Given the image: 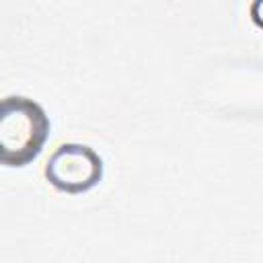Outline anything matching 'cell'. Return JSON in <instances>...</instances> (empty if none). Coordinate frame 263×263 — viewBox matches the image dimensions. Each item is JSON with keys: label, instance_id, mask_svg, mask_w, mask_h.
Masks as SVG:
<instances>
[{"label": "cell", "instance_id": "6da1fadb", "mask_svg": "<svg viewBox=\"0 0 263 263\" xmlns=\"http://www.w3.org/2000/svg\"><path fill=\"white\" fill-rule=\"evenodd\" d=\"M49 136V119L39 103L6 97L0 105V160L6 166L33 162Z\"/></svg>", "mask_w": 263, "mask_h": 263}, {"label": "cell", "instance_id": "3957f363", "mask_svg": "<svg viewBox=\"0 0 263 263\" xmlns=\"http://www.w3.org/2000/svg\"><path fill=\"white\" fill-rule=\"evenodd\" d=\"M251 18L257 27L263 29V0H253L251 4Z\"/></svg>", "mask_w": 263, "mask_h": 263}, {"label": "cell", "instance_id": "7a4b0ae2", "mask_svg": "<svg viewBox=\"0 0 263 263\" xmlns=\"http://www.w3.org/2000/svg\"><path fill=\"white\" fill-rule=\"evenodd\" d=\"M45 179L60 191L84 193L103 179V160L86 144H62L45 164Z\"/></svg>", "mask_w": 263, "mask_h": 263}]
</instances>
